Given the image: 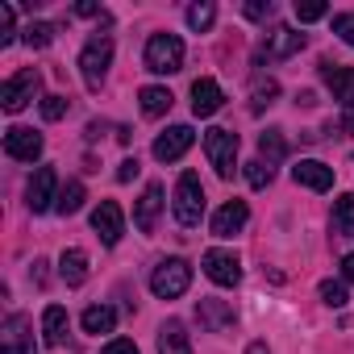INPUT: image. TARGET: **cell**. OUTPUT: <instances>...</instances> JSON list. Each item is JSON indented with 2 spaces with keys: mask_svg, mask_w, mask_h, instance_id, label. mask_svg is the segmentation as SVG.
<instances>
[{
  "mask_svg": "<svg viewBox=\"0 0 354 354\" xmlns=\"http://www.w3.org/2000/svg\"><path fill=\"white\" fill-rule=\"evenodd\" d=\"M21 38H26V46H34V50H46V46L55 42V26H50V21H30Z\"/></svg>",
  "mask_w": 354,
  "mask_h": 354,
  "instance_id": "obj_28",
  "label": "cell"
},
{
  "mask_svg": "<svg viewBox=\"0 0 354 354\" xmlns=\"http://www.w3.org/2000/svg\"><path fill=\"white\" fill-rule=\"evenodd\" d=\"M138 100H142V113H146V117H162V113L175 104V96H171L167 88H158V84L142 88V92H138Z\"/></svg>",
  "mask_w": 354,
  "mask_h": 354,
  "instance_id": "obj_25",
  "label": "cell"
},
{
  "mask_svg": "<svg viewBox=\"0 0 354 354\" xmlns=\"http://www.w3.org/2000/svg\"><path fill=\"white\" fill-rule=\"evenodd\" d=\"M205 217V188H201V175L184 171L180 175V184H175V221L180 225H201Z\"/></svg>",
  "mask_w": 354,
  "mask_h": 354,
  "instance_id": "obj_2",
  "label": "cell"
},
{
  "mask_svg": "<svg viewBox=\"0 0 354 354\" xmlns=\"http://www.w3.org/2000/svg\"><path fill=\"white\" fill-rule=\"evenodd\" d=\"M75 13H80V17H100V21H109V13H104L100 5H92V0H80V5H75Z\"/></svg>",
  "mask_w": 354,
  "mask_h": 354,
  "instance_id": "obj_40",
  "label": "cell"
},
{
  "mask_svg": "<svg viewBox=\"0 0 354 354\" xmlns=\"http://www.w3.org/2000/svg\"><path fill=\"white\" fill-rule=\"evenodd\" d=\"M67 109H71L67 96H46V100H42V117H46V121H63Z\"/></svg>",
  "mask_w": 354,
  "mask_h": 354,
  "instance_id": "obj_33",
  "label": "cell"
},
{
  "mask_svg": "<svg viewBox=\"0 0 354 354\" xmlns=\"http://www.w3.org/2000/svg\"><path fill=\"white\" fill-rule=\"evenodd\" d=\"M100 354H138V346H133L129 337H113V342H109Z\"/></svg>",
  "mask_w": 354,
  "mask_h": 354,
  "instance_id": "obj_38",
  "label": "cell"
},
{
  "mask_svg": "<svg viewBox=\"0 0 354 354\" xmlns=\"http://www.w3.org/2000/svg\"><path fill=\"white\" fill-rule=\"evenodd\" d=\"M59 275H63L67 288H80V283L88 279V254H84L80 246L63 250V259H59Z\"/></svg>",
  "mask_w": 354,
  "mask_h": 354,
  "instance_id": "obj_21",
  "label": "cell"
},
{
  "mask_svg": "<svg viewBox=\"0 0 354 354\" xmlns=\"http://www.w3.org/2000/svg\"><path fill=\"white\" fill-rule=\"evenodd\" d=\"M246 354H271V350H267V342H250V346H246Z\"/></svg>",
  "mask_w": 354,
  "mask_h": 354,
  "instance_id": "obj_44",
  "label": "cell"
},
{
  "mask_svg": "<svg viewBox=\"0 0 354 354\" xmlns=\"http://www.w3.org/2000/svg\"><path fill=\"white\" fill-rule=\"evenodd\" d=\"M192 142H196L192 125H171L167 133L154 138V158H158V162H175V158H184V154H188Z\"/></svg>",
  "mask_w": 354,
  "mask_h": 354,
  "instance_id": "obj_13",
  "label": "cell"
},
{
  "mask_svg": "<svg viewBox=\"0 0 354 354\" xmlns=\"http://www.w3.org/2000/svg\"><path fill=\"white\" fill-rule=\"evenodd\" d=\"M42 342L46 346H63L67 342V308L63 304H50L42 313Z\"/></svg>",
  "mask_w": 354,
  "mask_h": 354,
  "instance_id": "obj_22",
  "label": "cell"
},
{
  "mask_svg": "<svg viewBox=\"0 0 354 354\" xmlns=\"http://www.w3.org/2000/svg\"><path fill=\"white\" fill-rule=\"evenodd\" d=\"M304 34L300 30H292V26H275L267 38H263V46H259V63L267 59V63H275V59H292V55H300L304 50Z\"/></svg>",
  "mask_w": 354,
  "mask_h": 354,
  "instance_id": "obj_7",
  "label": "cell"
},
{
  "mask_svg": "<svg viewBox=\"0 0 354 354\" xmlns=\"http://www.w3.org/2000/svg\"><path fill=\"white\" fill-rule=\"evenodd\" d=\"M192 283V267L188 259H162L154 271H150V292L158 300H175V296H184Z\"/></svg>",
  "mask_w": 354,
  "mask_h": 354,
  "instance_id": "obj_1",
  "label": "cell"
},
{
  "mask_svg": "<svg viewBox=\"0 0 354 354\" xmlns=\"http://www.w3.org/2000/svg\"><path fill=\"white\" fill-rule=\"evenodd\" d=\"M213 17H217V9L209 5V0H205V5H192V9H188V26H192L196 34H205V30L213 26Z\"/></svg>",
  "mask_w": 354,
  "mask_h": 354,
  "instance_id": "obj_30",
  "label": "cell"
},
{
  "mask_svg": "<svg viewBox=\"0 0 354 354\" xmlns=\"http://www.w3.org/2000/svg\"><path fill=\"white\" fill-rule=\"evenodd\" d=\"M333 34H337L346 46H354V13H337V17H333Z\"/></svg>",
  "mask_w": 354,
  "mask_h": 354,
  "instance_id": "obj_34",
  "label": "cell"
},
{
  "mask_svg": "<svg viewBox=\"0 0 354 354\" xmlns=\"http://www.w3.org/2000/svg\"><path fill=\"white\" fill-rule=\"evenodd\" d=\"M296 104H300V109H313V104H317V96H313V92H300V96H296Z\"/></svg>",
  "mask_w": 354,
  "mask_h": 354,
  "instance_id": "obj_43",
  "label": "cell"
},
{
  "mask_svg": "<svg viewBox=\"0 0 354 354\" xmlns=\"http://www.w3.org/2000/svg\"><path fill=\"white\" fill-rule=\"evenodd\" d=\"M138 171H142V167H138V158H125V162L117 167V184H129L133 175H138Z\"/></svg>",
  "mask_w": 354,
  "mask_h": 354,
  "instance_id": "obj_39",
  "label": "cell"
},
{
  "mask_svg": "<svg viewBox=\"0 0 354 354\" xmlns=\"http://www.w3.org/2000/svg\"><path fill=\"white\" fill-rule=\"evenodd\" d=\"M271 175H275L271 162H263V158L246 162V184H250V188H267V184H271Z\"/></svg>",
  "mask_w": 354,
  "mask_h": 354,
  "instance_id": "obj_31",
  "label": "cell"
},
{
  "mask_svg": "<svg viewBox=\"0 0 354 354\" xmlns=\"http://www.w3.org/2000/svg\"><path fill=\"white\" fill-rule=\"evenodd\" d=\"M329 13V5H321V0H308V5H300V0H296V17L300 21H321Z\"/></svg>",
  "mask_w": 354,
  "mask_h": 354,
  "instance_id": "obj_36",
  "label": "cell"
},
{
  "mask_svg": "<svg viewBox=\"0 0 354 354\" xmlns=\"http://www.w3.org/2000/svg\"><path fill=\"white\" fill-rule=\"evenodd\" d=\"M158 213H162V184H146V192L138 196V209H133V225L142 234H154Z\"/></svg>",
  "mask_w": 354,
  "mask_h": 354,
  "instance_id": "obj_17",
  "label": "cell"
},
{
  "mask_svg": "<svg viewBox=\"0 0 354 354\" xmlns=\"http://www.w3.org/2000/svg\"><path fill=\"white\" fill-rule=\"evenodd\" d=\"M30 275H34V283H46V259H34Z\"/></svg>",
  "mask_w": 354,
  "mask_h": 354,
  "instance_id": "obj_41",
  "label": "cell"
},
{
  "mask_svg": "<svg viewBox=\"0 0 354 354\" xmlns=\"http://www.w3.org/2000/svg\"><path fill=\"white\" fill-rule=\"evenodd\" d=\"M221 104H225V92H221L217 80H196L192 84V113L196 117H213Z\"/></svg>",
  "mask_w": 354,
  "mask_h": 354,
  "instance_id": "obj_19",
  "label": "cell"
},
{
  "mask_svg": "<svg viewBox=\"0 0 354 354\" xmlns=\"http://www.w3.org/2000/svg\"><path fill=\"white\" fill-rule=\"evenodd\" d=\"M292 180H296L300 188L329 192V188H333V167H325V162H317V158H300V162L292 167Z\"/></svg>",
  "mask_w": 354,
  "mask_h": 354,
  "instance_id": "obj_16",
  "label": "cell"
},
{
  "mask_svg": "<svg viewBox=\"0 0 354 354\" xmlns=\"http://www.w3.org/2000/svg\"><path fill=\"white\" fill-rule=\"evenodd\" d=\"M55 201H59V175H55V167H38L26 188V205H30V213H46V209H55Z\"/></svg>",
  "mask_w": 354,
  "mask_h": 354,
  "instance_id": "obj_10",
  "label": "cell"
},
{
  "mask_svg": "<svg viewBox=\"0 0 354 354\" xmlns=\"http://www.w3.org/2000/svg\"><path fill=\"white\" fill-rule=\"evenodd\" d=\"M201 267H205V275H209L217 288H234V283H242V263H238L234 250H209V254L201 259Z\"/></svg>",
  "mask_w": 354,
  "mask_h": 354,
  "instance_id": "obj_11",
  "label": "cell"
},
{
  "mask_svg": "<svg viewBox=\"0 0 354 354\" xmlns=\"http://www.w3.org/2000/svg\"><path fill=\"white\" fill-rule=\"evenodd\" d=\"M342 279H346V283H354V254H346V259H342Z\"/></svg>",
  "mask_w": 354,
  "mask_h": 354,
  "instance_id": "obj_42",
  "label": "cell"
},
{
  "mask_svg": "<svg viewBox=\"0 0 354 354\" xmlns=\"http://www.w3.org/2000/svg\"><path fill=\"white\" fill-rule=\"evenodd\" d=\"M246 221H250L246 201H230V205H221V209L213 213V234H217V238H234Z\"/></svg>",
  "mask_w": 354,
  "mask_h": 354,
  "instance_id": "obj_18",
  "label": "cell"
},
{
  "mask_svg": "<svg viewBox=\"0 0 354 354\" xmlns=\"http://www.w3.org/2000/svg\"><path fill=\"white\" fill-rule=\"evenodd\" d=\"M109 63H113V38L109 34H96L84 50H80V71H84V84L96 92L109 75Z\"/></svg>",
  "mask_w": 354,
  "mask_h": 354,
  "instance_id": "obj_4",
  "label": "cell"
},
{
  "mask_svg": "<svg viewBox=\"0 0 354 354\" xmlns=\"http://www.w3.org/2000/svg\"><path fill=\"white\" fill-rule=\"evenodd\" d=\"M196 321H201V329H209V333H225V329H234V321H238V313H234V304L230 300H201L196 304Z\"/></svg>",
  "mask_w": 354,
  "mask_h": 354,
  "instance_id": "obj_15",
  "label": "cell"
},
{
  "mask_svg": "<svg viewBox=\"0 0 354 354\" xmlns=\"http://www.w3.org/2000/svg\"><path fill=\"white\" fill-rule=\"evenodd\" d=\"M92 230L104 246H117L121 234H125V217H121V205L117 201H100L96 213H92Z\"/></svg>",
  "mask_w": 354,
  "mask_h": 354,
  "instance_id": "obj_12",
  "label": "cell"
},
{
  "mask_svg": "<svg viewBox=\"0 0 354 354\" xmlns=\"http://www.w3.org/2000/svg\"><path fill=\"white\" fill-rule=\"evenodd\" d=\"M275 96H279V84H275V80H259V84H254V100H250V109L263 113L267 104H275Z\"/></svg>",
  "mask_w": 354,
  "mask_h": 354,
  "instance_id": "obj_29",
  "label": "cell"
},
{
  "mask_svg": "<svg viewBox=\"0 0 354 354\" xmlns=\"http://www.w3.org/2000/svg\"><path fill=\"white\" fill-rule=\"evenodd\" d=\"M13 5H0V46H13Z\"/></svg>",
  "mask_w": 354,
  "mask_h": 354,
  "instance_id": "obj_35",
  "label": "cell"
},
{
  "mask_svg": "<svg viewBox=\"0 0 354 354\" xmlns=\"http://www.w3.org/2000/svg\"><path fill=\"white\" fill-rule=\"evenodd\" d=\"M5 154L17 158V162H34L42 154V133L38 129H26V125L5 129Z\"/></svg>",
  "mask_w": 354,
  "mask_h": 354,
  "instance_id": "obj_14",
  "label": "cell"
},
{
  "mask_svg": "<svg viewBox=\"0 0 354 354\" xmlns=\"http://www.w3.org/2000/svg\"><path fill=\"white\" fill-rule=\"evenodd\" d=\"M38 92H42V75L34 67L30 71H17L13 80H5V88H0V109H5V113H21Z\"/></svg>",
  "mask_w": 354,
  "mask_h": 354,
  "instance_id": "obj_6",
  "label": "cell"
},
{
  "mask_svg": "<svg viewBox=\"0 0 354 354\" xmlns=\"http://www.w3.org/2000/svg\"><path fill=\"white\" fill-rule=\"evenodd\" d=\"M0 354H38L34 346V321L26 313H13L0 329Z\"/></svg>",
  "mask_w": 354,
  "mask_h": 354,
  "instance_id": "obj_9",
  "label": "cell"
},
{
  "mask_svg": "<svg viewBox=\"0 0 354 354\" xmlns=\"http://www.w3.org/2000/svg\"><path fill=\"white\" fill-rule=\"evenodd\" d=\"M80 325H84V333H113V325H117V313L109 308V304H92V308H84V317H80Z\"/></svg>",
  "mask_w": 354,
  "mask_h": 354,
  "instance_id": "obj_23",
  "label": "cell"
},
{
  "mask_svg": "<svg viewBox=\"0 0 354 354\" xmlns=\"http://www.w3.org/2000/svg\"><path fill=\"white\" fill-rule=\"evenodd\" d=\"M158 354H192V337L184 321H162L158 325Z\"/></svg>",
  "mask_w": 354,
  "mask_h": 354,
  "instance_id": "obj_20",
  "label": "cell"
},
{
  "mask_svg": "<svg viewBox=\"0 0 354 354\" xmlns=\"http://www.w3.org/2000/svg\"><path fill=\"white\" fill-rule=\"evenodd\" d=\"M317 71H321V84L333 92V100H337L346 113H354V67H342V63L321 59Z\"/></svg>",
  "mask_w": 354,
  "mask_h": 354,
  "instance_id": "obj_8",
  "label": "cell"
},
{
  "mask_svg": "<svg viewBox=\"0 0 354 354\" xmlns=\"http://www.w3.org/2000/svg\"><path fill=\"white\" fill-rule=\"evenodd\" d=\"M321 300H325L329 308H342V304L350 300V296H346V283H342V279H325V283H321Z\"/></svg>",
  "mask_w": 354,
  "mask_h": 354,
  "instance_id": "obj_32",
  "label": "cell"
},
{
  "mask_svg": "<svg viewBox=\"0 0 354 354\" xmlns=\"http://www.w3.org/2000/svg\"><path fill=\"white\" fill-rule=\"evenodd\" d=\"M205 154L217 167L221 180H234V171H238V133L234 129H209L205 133Z\"/></svg>",
  "mask_w": 354,
  "mask_h": 354,
  "instance_id": "obj_5",
  "label": "cell"
},
{
  "mask_svg": "<svg viewBox=\"0 0 354 354\" xmlns=\"http://www.w3.org/2000/svg\"><path fill=\"white\" fill-rule=\"evenodd\" d=\"M84 209V184L80 180H71L67 188H59V201H55V213L59 217H75Z\"/></svg>",
  "mask_w": 354,
  "mask_h": 354,
  "instance_id": "obj_26",
  "label": "cell"
},
{
  "mask_svg": "<svg viewBox=\"0 0 354 354\" xmlns=\"http://www.w3.org/2000/svg\"><path fill=\"white\" fill-rule=\"evenodd\" d=\"M242 13H246L250 21H267V17H271V0H246Z\"/></svg>",
  "mask_w": 354,
  "mask_h": 354,
  "instance_id": "obj_37",
  "label": "cell"
},
{
  "mask_svg": "<svg viewBox=\"0 0 354 354\" xmlns=\"http://www.w3.org/2000/svg\"><path fill=\"white\" fill-rule=\"evenodd\" d=\"M146 71H154V75H175L184 67V42L175 38V34H154L150 42H146Z\"/></svg>",
  "mask_w": 354,
  "mask_h": 354,
  "instance_id": "obj_3",
  "label": "cell"
},
{
  "mask_svg": "<svg viewBox=\"0 0 354 354\" xmlns=\"http://www.w3.org/2000/svg\"><path fill=\"white\" fill-rule=\"evenodd\" d=\"M333 234L337 238H354V192H342L337 201H333Z\"/></svg>",
  "mask_w": 354,
  "mask_h": 354,
  "instance_id": "obj_24",
  "label": "cell"
},
{
  "mask_svg": "<svg viewBox=\"0 0 354 354\" xmlns=\"http://www.w3.org/2000/svg\"><path fill=\"white\" fill-rule=\"evenodd\" d=\"M283 154H288V142H283V133H279V129L259 133V158H263V162H279Z\"/></svg>",
  "mask_w": 354,
  "mask_h": 354,
  "instance_id": "obj_27",
  "label": "cell"
}]
</instances>
